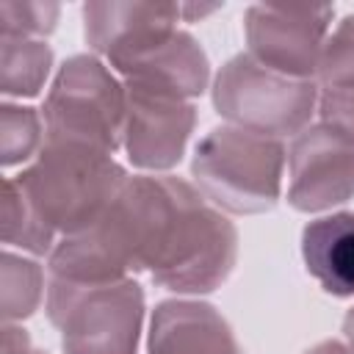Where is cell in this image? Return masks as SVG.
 I'll use <instances>...</instances> for the list:
<instances>
[{
    "mask_svg": "<svg viewBox=\"0 0 354 354\" xmlns=\"http://www.w3.org/2000/svg\"><path fill=\"white\" fill-rule=\"evenodd\" d=\"M210 11H216V6H183V14H185L188 19L205 17V14H210Z\"/></svg>",
    "mask_w": 354,
    "mask_h": 354,
    "instance_id": "cb8c5ba5",
    "label": "cell"
},
{
    "mask_svg": "<svg viewBox=\"0 0 354 354\" xmlns=\"http://www.w3.org/2000/svg\"><path fill=\"white\" fill-rule=\"evenodd\" d=\"M127 91L94 55H72L44 100V141L94 147L108 155L124 141Z\"/></svg>",
    "mask_w": 354,
    "mask_h": 354,
    "instance_id": "277c9868",
    "label": "cell"
},
{
    "mask_svg": "<svg viewBox=\"0 0 354 354\" xmlns=\"http://www.w3.org/2000/svg\"><path fill=\"white\" fill-rule=\"evenodd\" d=\"M318 113H321V124H326L354 141V86L324 88V94L318 100Z\"/></svg>",
    "mask_w": 354,
    "mask_h": 354,
    "instance_id": "ffe728a7",
    "label": "cell"
},
{
    "mask_svg": "<svg viewBox=\"0 0 354 354\" xmlns=\"http://www.w3.org/2000/svg\"><path fill=\"white\" fill-rule=\"evenodd\" d=\"M329 22H332L329 6H307V8L252 6L246 11L249 55L266 69H274L285 77L310 80L318 72Z\"/></svg>",
    "mask_w": 354,
    "mask_h": 354,
    "instance_id": "52a82bcc",
    "label": "cell"
},
{
    "mask_svg": "<svg viewBox=\"0 0 354 354\" xmlns=\"http://www.w3.org/2000/svg\"><path fill=\"white\" fill-rule=\"evenodd\" d=\"M30 354H44V351H30Z\"/></svg>",
    "mask_w": 354,
    "mask_h": 354,
    "instance_id": "d4e9b609",
    "label": "cell"
},
{
    "mask_svg": "<svg viewBox=\"0 0 354 354\" xmlns=\"http://www.w3.org/2000/svg\"><path fill=\"white\" fill-rule=\"evenodd\" d=\"M238 257L235 224L177 177H160L147 263L152 282L174 293H210Z\"/></svg>",
    "mask_w": 354,
    "mask_h": 354,
    "instance_id": "6da1fadb",
    "label": "cell"
},
{
    "mask_svg": "<svg viewBox=\"0 0 354 354\" xmlns=\"http://www.w3.org/2000/svg\"><path fill=\"white\" fill-rule=\"evenodd\" d=\"M41 141L39 113L28 105L6 102L0 108V163L14 166L28 160Z\"/></svg>",
    "mask_w": 354,
    "mask_h": 354,
    "instance_id": "e0dca14e",
    "label": "cell"
},
{
    "mask_svg": "<svg viewBox=\"0 0 354 354\" xmlns=\"http://www.w3.org/2000/svg\"><path fill=\"white\" fill-rule=\"evenodd\" d=\"M124 111V149L138 169H171L180 163L196 124V108L174 94L130 86Z\"/></svg>",
    "mask_w": 354,
    "mask_h": 354,
    "instance_id": "9c48e42d",
    "label": "cell"
},
{
    "mask_svg": "<svg viewBox=\"0 0 354 354\" xmlns=\"http://www.w3.org/2000/svg\"><path fill=\"white\" fill-rule=\"evenodd\" d=\"M41 299V268L14 252H3V318H28Z\"/></svg>",
    "mask_w": 354,
    "mask_h": 354,
    "instance_id": "2e32d148",
    "label": "cell"
},
{
    "mask_svg": "<svg viewBox=\"0 0 354 354\" xmlns=\"http://www.w3.org/2000/svg\"><path fill=\"white\" fill-rule=\"evenodd\" d=\"M14 180L50 230L75 235L111 207L127 171L102 149L44 141L39 158Z\"/></svg>",
    "mask_w": 354,
    "mask_h": 354,
    "instance_id": "7a4b0ae2",
    "label": "cell"
},
{
    "mask_svg": "<svg viewBox=\"0 0 354 354\" xmlns=\"http://www.w3.org/2000/svg\"><path fill=\"white\" fill-rule=\"evenodd\" d=\"M47 313L61 332L64 354H136L144 290L136 279L102 285L50 279Z\"/></svg>",
    "mask_w": 354,
    "mask_h": 354,
    "instance_id": "5b68a950",
    "label": "cell"
},
{
    "mask_svg": "<svg viewBox=\"0 0 354 354\" xmlns=\"http://www.w3.org/2000/svg\"><path fill=\"white\" fill-rule=\"evenodd\" d=\"M304 354H354L348 346H343V343H337V340H324V343H318V346H313L310 351H304Z\"/></svg>",
    "mask_w": 354,
    "mask_h": 354,
    "instance_id": "7402d4cb",
    "label": "cell"
},
{
    "mask_svg": "<svg viewBox=\"0 0 354 354\" xmlns=\"http://www.w3.org/2000/svg\"><path fill=\"white\" fill-rule=\"evenodd\" d=\"M343 335H346V340H348V348L354 351V307L346 313V318H343Z\"/></svg>",
    "mask_w": 354,
    "mask_h": 354,
    "instance_id": "603a6c76",
    "label": "cell"
},
{
    "mask_svg": "<svg viewBox=\"0 0 354 354\" xmlns=\"http://www.w3.org/2000/svg\"><path fill=\"white\" fill-rule=\"evenodd\" d=\"M285 147L241 127H213L194 152L191 174L199 194L216 207L246 216L277 205L282 188Z\"/></svg>",
    "mask_w": 354,
    "mask_h": 354,
    "instance_id": "3957f363",
    "label": "cell"
},
{
    "mask_svg": "<svg viewBox=\"0 0 354 354\" xmlns=\"http://www.w3.org/2000/svg\"><path fill=\"white\" fill-rule=\"evenodd\" d=\"M183 6L171 3H86L83 28L94 53L111 66L177 30Z\"/></svg>",
    "mask_w": 354,
    "mask_h": 354,
    "instance_id": "30bf717a",
    "label": "cell"
},
{
    "mask_svg": "<svg viewBox=\"0 0 354 354\" xmlns=\"http://www.w3.org/2000/svg\"><path fill=\"white\" fill-rule=\"evenodd\" d=\"M315 75L324 88L354 86V14L337 22L332 36H326Z\"/></svg>",
    "mask_w": 354,
    "mask_h": 354,
    "instance_id": "ac0fdd59",
    "label": "cell"
},
{
    "mask_svg": "<svg viewBox=\"0 0 354 354\" xmlns=\"http://www.w3.org/2000/svg\"><path fill=\"white\" fill-rule=\"evenodd\" d=\"M307 271L332 296H354V213L315 218L301 232Z\"/></svg>",
    "mask_w": 354,
    "mask_h": 354,
    "instance_id": "4fadbf2b",
    "label": "cell"
},
{
    "mask_svg": "<svg viewBox=\"0 0 354 354\" xmlns=\"http://www.w3.org/2000/svg\"><path fill=\"white\" fill-rule=\"evenodd\" d=\"M124 83L166 91L183 100L199 97L210 77V64L196 39L185 30H174L147 50L119 61L113 66Z\"/></svg>",
    "mask_w": 354,
    "mask_h": 354,
    "instance_id": "8fae6325",
    "label": "cell"
},
{
    "mask_svg": "<svg viewBox=\"0 0 354 354\" xmlns=\"http://www.w3.org/2000/svg\"><path fill=\"white\" fill-rule=\"evenodd\" d=\"M288 202L301 213L326 210L354 196V141L326 124L301 130L288 152Z\"/></svg>",
    "mask_w": 354,
    "mask_h": 354,
    "instance_id": "ba28073f",
    "label": "cell"
},
{
    "mask_svg": "<svg viewBox=\"0 0 354 354\" xmlns=\"http://www.w3.org/2000/svg\"><path fill=\"white\" fill-rule=\"evenodd\" d=\"M147 354H243L230 324L205 301L171 299L152 310Z\"/></svg>",
    "mask_w": 354,
    "mask_h": 354,
    "instance_id": "7c38bea8",
    "label": "cell"
},
{
    "mask_svg": "<svg viewBox=\"0 0 354 354\" xmlns=\"http://www.w3.org/2000/svg\"><path fill=\"white\" fill-rule=\"evenodd\" d=\"M315 83L266 69L252 55L230 58L213 80L216 111L241 130L299 136L315 111Z\"/></svg>",
    "mask_w": 354,
    "mask_h": 354,
    "instance_id": "8992f818",
    "label": "cell"
},
{
    "mask_svg": "<svg viewBox=\"0 0 354 354\" xmlns=\"http://www.w3.org/2000/svg\"><path fill=\"white\" fill-rule=\"evenodd\" d=\"M53 66V50L39 39L3 36L0 88L6 97H36Z\"/></svg>",
    "mask_w": 354,
    "mask_h": 354,
    "instance_id": "5bb4252c",
    "label": "cell"
},
{
    "mask_svg": "<svg viewBox=\"0 0 354 354\" xmlns=\"http://www.w3.org/2000/svg\"><path fill=\"white\" fill-rule=\"evenodd\" d=\"M3 354H30V340H28L25 329L6 324V329H3Z\"/></svg>",
    "mask_w": 354,
    "mask_h": 354,
    "instance_id": "44dd1931",
    "label": "cell"
},
{
    "mask_svg": "<svg viewBox=\"0 0 354 354\" xmlns=\"http://www.w3.org/2000/svg\"><path fill=\"white\" fill-rule=\"evenodd\" d=\"M53 235L55 230H50L41 221V216L30 207V202L19 191L17 180L8 177L3 185V241L8 246H19L33 254H47L53 252L55 243Z\"/></svg>",
    "mask_w": 354,
    "mask_h": 354,
    "instance_id": "9a60e30c",
    "label": "cell"
},
{
    "mask_svg": "<svg viewBox=\"0 0 354 354\" xmlns=\"http://www.w3.org/2000/svg\"><path fill=\"white\" fill-rule=\"evenodd\" d=\"M58 3H17L6 0L0 3V28L3 36H19L28 33H50L58 19Z\"/></svg>",
    "mask_w": 354,
    "mask_h": 354,
    "instance_id": "d6986e66",
    "label": "cell"
}]
</instances>
